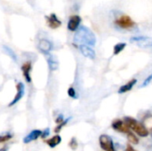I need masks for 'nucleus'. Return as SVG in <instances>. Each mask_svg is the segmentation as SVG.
<instances>
[{"label":"nucleus","mask_w":152,"mask_h":151,"mask_svg":"<svg viewBox=\"0 0 152 151\" xmlns=\"http://www.w3.org/2000/svg\"><path fill=\"white\" fill-rule=\"evenodd\" d=\"M74 41L77 44L85 45H94L96 43V37L94 34L86 27H81L78 28L74 36Z\"/></svg>","instance_id":"1"},{"label":"nucleus","mask_w":152,"mask_h":151,"mask_svg":"<svg viewBox=\"0 0 152 151\" xmlns=\"http://www.w3.org/2000/svg\"><path fill=\"white\" fill-rule=\"evenodd\" d=\"M123 120L130 128V130L134 133H135L137 136L145 138L150 135L147 128L144 126L142 122H139L138 120H136L134 117H125Z\"/></svg>","instance_id":"2"},{"label":"nucleus","mask_w":152,"mask_h":151,"mask_svg":"<svg viewBox=\"0 0 152 151\" xmlns=\"http://www.w3.org/2000/svg\"><path fill=\"white\" fill-rule=\"evenodd\" d=\"M115 23L117 26L124 29H131L135 27V22L128 15H121L116 20Z\"/></svg>","instance_id":"3"},{"label":"nucleus","mask_w":152,"mask_h":151,"mask_svg":"<svg viewBox=\"0 0 152 151\" xmlns=\"http://www.w3.org/2000/svg\"><path fill=\"white\" fill-rule=\"evenodd\" d=\"M99 144L102 150L104 151H116L112 139L107 134H102L99 137Z\"/></svg>","instance_id":"4"},{"label":"nucleus","mask_w":152,"mask_h":151,"mask_svg":"<svg viewBox=\"0 0 152 151\" xmlns=\"http://www.w3.org/2000/svg\"><path fill=\"white\" fill-rule=\"evenodd\" d=\"M130 41L134 43V44L142 48L152 47V37H150V36H134L130 39Z\"/></svg>","instance_id":"5"},{"label":"nucleus","mask_w":152,"mask_h":151,"mask_svg":"<svg viewBox=\"0 0 152 151\" xmlns=\"http://www.w3.org/2000/svg\"><path fill=\"white\" fill-rule=\"evenodd\" d=\"M111 127L113 128L114 131L116 132H118V133H128L131 130L130 128L127 126V125L125 123L124 120H121V119H116L112 122L111 124Z\"/></svg>","instance_id":"6"},{"label":"nucleus","mask_w":152,"mask_h":151,"mask_svg":"<svg viewBox=\"0 0 152 151\" xmlns=\"http://www.w3.org/2000/svg\"><path fill=\"white\" fill-rule=\"evenodd\" d=\"M39 51L41 53H43L44 54L47 55L50 53V52L53 50V43L51 41H49L48 39H41L38 43V45H37Z\"/></svg>","instance_id":"7"},{"label":"nucleus","mask_w":152,"mask_h":151,"mask_svg":"<svg viewBox=\"0 0 152 151\" xmlns=\"http://www.w3.org/2000/svg\"><path fill=\"white\" fill-rule=\"evenodd\" d=\"M16 89H17V93H16L15 97L13 98V100L10 102L9 107H12V106H13L14 104H16V103H17L19 101H20L21 98L24 96V93H25V87H24V85H23L21 82H20V83L17 84Z\"/></svg>","instance_id":"8"},{"label":"nucleus","mask_w":152,"mask_h":151,"mask_svg":"<svg viewBox=\"0 0 152 151\" xmlns=\"http://www.w3.org/2000/svg\"><path fill=\"white\" fill-rule=\"evenodd\" d=\"M81 23V18L78 15H73L69 18L68 21V29L70 31H76L79 28Z\"/></svg>","instance_id":"9"},{"label":"nucleus","mask_w":152,"mask_h":151,"mask_svg":"<svg viewBox=\"0 0 152 151\" xmlns=\"http://www.w3.org/2000/svg\"><path fill=\"white\" fill-rule=\"evenodd\" d=\"M78 48H79L80 53H81L85 57H86V58H88V59H91V60H94L96 54H95V52L94 51L93 48H91V47L88 46V45H85V44L79 45Z\"/></svg>","instance_id":"10"},{"label":"nucleus","mask_w":152,"mask_h":151,"mask_svg":"<svg viewBox=\"0 0 152 151\" xmlns=\"http://www.w3.org/2000/svg\"><path fill=\"white\" fill-rule=\"evenodd\" d=\"M45 18L47 20L48 26L52 28H57L61 25V21L58 19V17L54 13H52L50 16H46Z\"/></svg>","instance_id":"11"},{"label":"nucleus","mask_w":152,"mask_h":151,"mask_svg":"<svg viewBox=\"0 0 152 151\" xmlns=\"http://www.w3.org/2000/svg\"><path fill=\"white\" fill-rule=\"evenodd\" d=\"M32 68V64L30 61H26L22 66H21V70L23 73V77H25V80L27 83L31 82V77H30V70Z\"/></svg>","instance_id":"12"},{"label":"nucleus","mask_w":152,"mask_h":151,"mask_svg":"<svg viewBox=\"0 0 152 151\" xmlns=\"http://www.w3.org/2000/svg\"><path fill=\"white\" fill-rule=\"evenodd\" d=\"M42 134V131L41 130H33L32 132H30V133H28V135L25 136V138L23 139V142L24 143H29L33 141L37 140L39 137H41Z\"/></svg>","instance_id":"13"},{"label":"nucleus","mask_w":152,"mask_h":151,"mask_svg":"<svg viewBox=\"0 0 152 151\" xmlns=\"http://www.w3.org/2000/svg\"><path fill=\"white\" fill-rule=\"evenodd\" d=\"M136 83H137V79H136V78L131 79V80L128 81L126 84H125V85H123L122 86H120V88L118 89V93L122 94V93H126L131 91V90L134 88V86L136 85Z\"/></svg>","instance_id":"14"},{"label":"nucleus","mask_w":152,"mask_h":151,"mask_svg":"<svg viewBox=\"0 0 152 151\" xmlns=\"http://www.w3.org/2000/svg\"><path fill=\"white\" fill-rule=\"evenodd\" d=\"M47 62H48V67H49V69L51 71H55L57 70L58 69V66H59V63H58V61L56 59V57L53 54H47Z\"/></svg>","instance_id":"15"},{"label":"nucleus","mask_w":152,"mask_h":151,"mask_svg":"<svg viewBox=\"0 0 152 151\" xmlns=\"http://www.w3.org/2000/svg\"><path fill=\"white\" fill-rule=\"evenodd\" d=\"M61 142V137L59 134H56V135L53 136L52 138H50L49 140L46 141V144L52 149L58 146Z\"/></svg>","instance_id":"16"},{"label":"nucleus","mask_w":152,"mask_h":151,"mask_svg":"<svg viewBox=\"0 0 152 151\" xmlns=\"http://www.w3.org/2000/svg\"><path fill=\"white\" fill-rule=\"evenodd\" d=\"M142 124L144 125V126L147 128L150 135L152 137V115L151 114H149V115H146L143 118V122Z\"/></svg>","instance_id":"17"},{"label":"nucleus","mask_w":152,"mask_h":151,"mask_svg":"<svg viewBox=\"0 0 152 151\" xmlns=\"http://www.w3.org/2000/svg\"><path fill=\"white\" fill-rule=\"evenodd\" d=\"M126 138H127V141L129 142V144L131 145H137L139 143V138L132 131L126 133Z\"/></svg>","instance_id":"18"},{"label":"nucleus","mask_w":152,"mask_h":151,"mask_svg":"<svg viewBox=\"0 0 152 151\" xmlns=\"http://www.w3.org/2000/svg\"><path fill=\"white\" fill-rule=\"evenodd\" d=\"M126 46V43H118L115 46H114V54L115 55H118V53H120Z\"/></svg>","instance_id":"19"},{"label":"nucleus","mask_w":152,"mask_h":151,"mask_svg":"<svg viewBox=\"0 0 152 151\" xmlns=\"http://www.w3.org/2000/svg\"><path fill=\"white\" fill-rule=\"evenodd\" d=\"M4 47V51H5V53L14 61H17V56H16V54H15V53L10 48V47H8V46H5V45H4L3 46Z\"/></svg>","instance_id":"20"},{"label":"nucleus","mask_w":152,"mask_h":151,"mask_svg":"<svg viewBox=\"0 0 152 151\" xmlns=\"http://www.w3.org/2000/svg\"><path fill=\"white\" fill-rule=\"evenodd\" d=\"M68 95L69 97H71L72 99H77V92L76 90L73 88V87H69L68 89Z\"/></svg>","instance_id":"21"},{"label":"nucleus","mask_w":152,"mask_h":151,"mask_svg":"<svg viewBox=\"0 0 152 151\" xmlns=\"http://www.w3.org/2000/svg\"><path fill=\"white\" fill-rule=\"evenodd\" d=\"M69 119H70V118H67L66 120H64L63 122H61V124H59V125L54 128V132H55V133H59V132L61 130V128H62L64 125H66L68 124V122H69Z\"/></svg>","instance_id":"22"},{"label":"nucleus","mask_w":152,"mask_h":151,"mask_svg":"<svg viewBox=\"0 0 152 151\" xmlns=\"http://www.w3.org/2000/svg\"><path fill=\"white\" fill-rule=\"evenodd\" d=\"M12 138V134H4V135H1L0 136V143H4V142H7L9 140H11Z\"/></svg>","instance_id":"23"},{"label":"nucleus","mask_w":152,"mask_h":151,"mask_svg":"<svg viewBox=\"0 0 152 151\" xmlns=\"http://www.w3.org/2000/svg\"><path fill=\"white\" fill-rule=\"evenodd\" d=\"M69 147L73 150H77V146H78V144H77V140H76V138H72L71 140H70V142H69Z\"/></svg>","instance_id":"24"},{"label":"nucleus","mask_w":152,"mask_h":151,"mask_svg":"<svg viewBox=\"0 0 152 151\" xmlns=\"http://www.w3.org/2000/svg\"><path fill=\"white\" fill-rule=\"evenodd\" d=\"M50 135V130L48 128L45 129L44 131H42V134H41V138L45 139L46 137H48Z\"/></svg>","instance_id":"25"},{"label":"nucleus","mask_w":152,"mask_h":151,"mask_svg":"<svg viewBox=\"0 0 152 151\" xmlns=\"http://www.w3.org/2000/svg\"><path fill=\"white\" fill-rule=\"evenodd\" d=\"M152 81V73L144 80V82H143V84H142V86H146V85H148Z\"/></svg>","instance_id":"26"},{"label":"nucleus","mask_w":152,"mask_h":151,"mask_svg":"<svg viewBox=\"0 0 152 151\" xmlns=\"http://www.w3.org/2000/svg\"><path fill=\"white\" fill-rule=\"evenodd\" d=\"M63 121H64V118H63V116H62V115H60V116L56 118V120H55V122H56L57 125L61 124V123L63 122Z\"/></svg>","instance_id":"27"},{"label":"nucleus","mask_w":152,"mask_h":151,"mask_svg":"<svg viewBox=\"0 0 152 151\" xmlns=\"http://www.w3.org/2000/svg\"><path fill=\"white\" fill-rule=\"evenodd\" d=\"M125 151H138L137 150H135L131 144H127L126 145V150Z\"/></svg>","instance_id":"28"},{"label":"nucleus","mask_w":152,"mask_h":151,"mask_svg":"<svg viewBox=\"0 0 152 151\" xmlns=\"http://www.w3.org/2000/svg\"><path fill=\"white\" fill-rule=\"evenodd\" d=\"M0 151H6V148H3V149H1Z\"/></svg>","instance_id":"29"}]
</instances>
